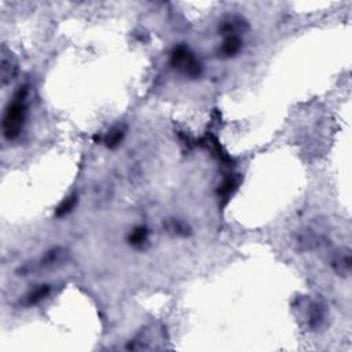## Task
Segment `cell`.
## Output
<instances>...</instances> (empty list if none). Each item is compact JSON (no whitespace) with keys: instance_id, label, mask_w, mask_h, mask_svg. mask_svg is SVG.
Returning <instances> with one entry per match:
<instances>
[{"instance_id":"5","label":"cell","mask_w":352,"mask_h":352,"mask_svg":"<svg viewBox=\"0 0 352 352\" xmlns=\"http://www.w3.org/2000/svg\"><path fill=\"white\" fill-rule=\"evenodd\" d=\"M48 292H50V286L48 285H40L39 288L32 290L31 293H28L25 299L26 306H35V304L40 303L45 296L48 295Z\"/></svg>"},{"instance_id":"1","label":"cell","mask_w":352,"mask_h":352,"mask_svg":"<svg viewBox=\"0 0 352 352\" xmlns=\"http://www.w3.org/2000/svg\"><path fill=\"white\" fill-rule=\"evenodd\" d=\"M26 87H21L13 102L7 106L4 118H3V134L8 141H14L19 134L25 121L26 113Z\"/></svg>"},{"instance_id":"4","label":"cell","mask_w":352,"mask_h":352,"mask_svg":"<svg viewBox=\"0 0 352 352\" xmlns=\"http://www.w3.org/2000/svg\"><path fill=\"white\" fill-rule=\"evenodd\" d=\"M242 47V43H241V39L238 38L237 35H233V36H227L226 40L223 41L222 47L219 48V57L223 58H230L237 55L239 50Z\"/></svg>"},{"instance_id":"6","label":"cell","mask_w":352,"mask_h":352,"mask_svg":"<svg viewBox=\"0 0 352 352\" xmlns=\"http://www.w3.org/2000/svg\"><path fill=\"white\" fill-rule=\"evenodd\" d=\"M149 231L146 227H136L131 234H129V243L134 246H142L143 243L148 241Z\"/></svg>"},{"instance_id":"10","label":"cell","mask_w":352,"mask_h":352,"mask_svg":"<svg viewBox=\"0 0 352 352\" xmlns=\"http://www.w3.org/2000/svg\"><path fill=\"white\" fill-rule=\"evenodd\" d=\"M235 187V183H234V180L233 179H226L222 183V186H220V189H219V194H222L223 197H227V196H230L231 192H233V189Z\"/></svg>"},{"instance_id":"8","label":"cell","mask_w":352,"mask_h":352,"mask_svg":"<svg viewBox=\"0 0 352 352\" xmlns=\"http://www.w3.org/2000/svg\"><path fill=\"white\" fill-rule=\"evenodd\" d=\"M76 202H77V197L75 196V194L71 196V197H68L66 199H64V201L61 202V205L58 206L57 216H65V215H68V213L75 208Z\"/></svg>"},{"instance_id":"9","label":"cell","mask_w":352,"mask_h":352,"mask_svg":"<svg viewBox=\"0 0 352 352\" xmlns=\"http://www.w3.org/2000/svg\"><path fill=\"white\" fill-rule=\"evenodd\" d=\"M168 230L173 231L175 234H179V235H187L189 227L179 220H171L168 224Z\"/></svg>"},{"instance_id":"2","label":"cell","mask_w":352,"mask_h":352,"mask_svg":"<svg viewBox=\"0 0 352 352\" xmlns=\"http://www.w3.org/2000/svg\"><path fill=\"white\" fill-rule=\"evenodd\" d=\"M171 64L179 69L182 73H185L189 77H198L202 72V66L197 61V58L186 45H179L173 50L171 55Z\"/></svg>"},{"instance_id":"3","label":"cell","mask_w":352,"mask_h":352,"mask_svg":"<svg viewBox=\"0 0 352 352\" xmlns=\"http://www.w3.org/2000/svg\"><path fill=\"white\" fill-rule=\"evenodd\" d=\"M17 73V62L11 57V52H7L6 48L1 51V83L6 85L10 83Z\"/></svg>"},{"instance_id":"7","label":"cell","mask_w":352,"mask_h":352,"mask_svg":"<svg viewBox=\"0 0 352 352\" xmlns=\"http://www.w3.org/2000/svg\"><path fill=\"white\" fill-rule=\"evenodd\" d=\"M122 138H124V131L121 128H113L112 131H109V134L105 136L103 142L108 148L113 149L121 143Z\"/></svg>"}]
</instances>
